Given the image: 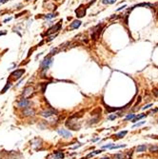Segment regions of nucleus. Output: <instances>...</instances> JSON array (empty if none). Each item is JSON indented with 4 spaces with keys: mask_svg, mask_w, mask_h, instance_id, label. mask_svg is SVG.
Instances as JSON below:
<instances>
[{
    "mask_svg": "<svg viewBox=\"0 0 158 159\" xmlns=\"http://www.w3.org/2000/svg\"><path fill=\"white\" fill-rule=\"evenodd\" d=\"M53 63V59H52V55H48L44 58V60L41 62L40 64V67H41V70H44L47 71L49 69V67L51 66V64Z\"/></svg>",
    "mask_w": 158,
    "mask_h": 159,
    "instance_id": "1",
    "label": "nucleus"
},
{
    "mask_svg": "<svg viewBox=\"0 0 158 159\" xmlns=\"http://www.w3.org/2000/svg\"><path fill=\"white\" fill-rule=\"evenodd\" d=\"M60 28H61V21L60 22H58V23H56L54 26H53L52 28H50L46 33H45L43 36L44 35H49V34H54V33H57L59 30H60Z\"/></svg>",
    "mask_w": 158,
    "mask_h": 159,
    "instance_id": "2",
    "label": "nucleus"
},
{
    "mask_svg": "<svg viewBox=\"0 0 158 159\" xmlns=\"http://www.w3.org/2000/svg\"><path fill=\"white\" fill-rule=\"evenodd\" d=\"M102 29H103V26H102L101 24L97 25V26L93 29V32H92V34H91V38H92L93 40L98 39V37L100 36V34H101Z\"/></svg>",
    "mask_w": 158,
    "mask_h": 159,
    "instance_id": "3",
    "label": "nucleus"
},
{
    "mask_svg": "<svg viewBox=\"0 0 158 159\" xmlns=\"http://www.w3.org/2000/svg\"><path fill=\"white\" fill-rule=\"evenodd\" d=\"M24 73H25V70H24V69H19V70H16V71H12V72L11 73V76L13 77V78H15V79H19Z\"/></svg>",
    "mask_w": 158,
    "mask_h": 159,
    "instance_id": "4",
    "label": "nucleus"
},
{
    "mask_svg": "<svg viewBox=\"0 0 158 159\" xmlns=\"http://www.w3.org/2000/svg\"><path fill=\"white\" fill-rule=\"evenodd\" d=\"M54 114H56V111L53 110V109H47V110H44L43 112L40 113V114L42 116H44V117H51Z\"/></svg>",
    "mask_w": 158,
    "mask_h": 159,
    "instance_id": "5",
    "label": "nucleus"
},
{
    "mask_svg": "<svg viewBox=\"0 0 158 159\" xmlns=\"http://www.w3.org/2000/svg\"><path fill=\"white\" fill-rule=\"evenodd\" d=\"M30 105H31V102H30L28 99H26V98L21 99L17 104L18 108H21V109H26V108H29Z\"/></svg>",
    "mask_w": 158,
    "mask_h": 159,
    "instance_id": "6",
    "label": "nucleus"
},
{
    "mask_svg": "<svg viewBox=\"0 0 158 159\" xmlns=\"http://www.w3.org/2000/svg\"><path fill=\"white\" fill-rule=\"evenodd\" d=\"M57 133H59L62 137H64V138H70V137H71V133L68 130H65V129H58Z\"/></svg>",
    "mask_w": 158,
    "mask_h": 159,
    "instance_id": "7",
    "label": "nucleus"
},
{
    "mask_svg": "<svg viewBox=\"0 0 158 159\" xmlns=\"http://www.w3.org/2000/svg\"><path fill=\"white\" fill-rule=\"evenodd\" d=\"M77 17H83L86 14V8H83V5H81L78 9L75 11Z\"/></svg>",
    "mask_w": 158,
    "mask_h": 159,
    "instance_id": "8",
    "label": "nucleus"
},
{
    "mask_svg": "<svg viewBox=\"0 0 158 159\" xmlns=\"http://www.w3.org/2000/svg\"><path fill=\"white\" fill-rule=\"evenodd\" d=\"M35 112L34 109L32 108H26L24 111H23V114L25 116H32V115H34Z\"/></svg>",
    "mask_w": 158,
    "mask_h": 159,
    "instance_id": "9",
    "label": "nucleus"
},
{
    "mask_svg": "<svg viewBox=\"0 0 158 159\" xmlns=\"http://www.w3.org/2000/svg\"><path fill=\"white\" fill-rule=\"evenodd\" d=\"M52 156H53V159H63L65 155L62 151H54L52 154Z\"/></svg>",
    "mask_w": 158,
    "mask_h": 159,
    "instance_id": "10",
    "label": "nucleus"
},
{
    "mask_svg": "<svg viewBox=\"0 0 158 159\" xmlns=\"http://www.w3.org/2000/svg\"><path fill=\"white\" fill-rule=\"evenodd\" d=\"M80 26H81V21H80V20H74V21L70 24V28L71 30H74V29H78Z\"/></svg>",
    "mask_w": 158,
    "mask_h": 159,
    "instance_id": "11",
    "label": "nucleus"
},
{
    "mask_svg": "<svg viewBox=\"0 0 158 159\" xmlns=\"http://www.w3.org/2000/svg\"><path fill=\"white\" fill-rule=\"evenodd\" d=\"M33 91H34V88H32V87H27V88L24 89L23 95H24V96L30 95V94H32V93H33Z\"/></svg>",
    "mask_w": 158,
    "mask_h": 159,
    "instance_id": "12",
    "label": "nucleus"
},
{
    "mask_svg": "<svg viewBox=\"0 0 158 159\" xmlns=\"http://www.w3.org/2000/svg\"><path fill=\"white\" fill-rule=\"evenodd\" d=\"M102 152V150H95V151H93V152H91V153H90L88 154L86 157H84V158H81V159H88V158H90V157H92L93 155H95V154H98V153H101Z\"/></svg>",
    "mask_w": 158,
    "mask_h": 159,
    "instance_id": "13",
    "label": "nucleus"
},
{
    "mask_svg": "<svg viewBox=\"0 0 158 159\" xmlns=\"http://www.w3.org/2000/svg\"><path fill=\"white\" fill-rule=\"evenodd\" d=\"M147 150V146L146 145H140L136 148V151L137 152H143V151H146Z\"/></svg>",
    "mask_w": 158,
    "mask_h": 159,
    "instance_id": "14",
    "label": "nucleus"
},
{
    "mask_svg": "<svg viewBox=\"0 0 158 159\" xmlns=\"http://www.w3.org/2000/svg\"><path fill=\"white\" fill-rule=\"evenodd\" d=\"M148 114H141L140 115H137V116H135L133 119H132V122L134 123V122H136V121H138V120H140L142 118H144V117H146Z\"/></svg>",
    "mask_w": 158,
    "mask_h": 159,
    "instance_id": "15",
    "label": "nucleus"
},
{
    "mask_svg": "<svg viewBox=\"0 0 158 159\" xmlns=\"http://www.w3.org/2000/svg\"><path fill=\"white\" fill-rule=\"evenodd\" d=\"M136 7H152V5L149 4V3H141V4H137V5L133 6L132 8V10L134 9V8H136Z\"/></svg>",
    "mask_w": 158,
    "mask_h": 159,
    "instance_id": "16",
    "label": "nucleus"
},
{
    "mask_svg": "<svg viewBox=\"0 0 158 159\" xmlns=\"http://www.w3.org/2000/svg\"><path fill=\"white\" fill-rule=\"evenodd\" d=\"M11 81H8V82H7V84H6V86H5V87H4V89L2 90L1 93H5V92H6V91H7L11 88Z\"/></svg>",
    "mask_w": 158,
    "mask_h": 159,
    "instance_id": "17",
    "label": "nucleus"
},
{
    "mask_svg": "<svg viewBox=\"0 0 158 159\" xmlns=\"http://www.w3.org/2000/svg\"><path fill=\"white\" fill-rule=\"evenodd\" d=\"M126 145H112V147L110 148V150H116V149H121V148H125Z\"/></svg>",
    "mask_w": 158,
    "mask_h": 159,
    "instance_id": "18",
    "label": "nucleus"
},
{
    "mask_svg": "<svg viewBox=\"0 0 158 159\" xmlns=\"http://www.w3.org/2000/svg\"><path fill=\"white\" fill-rule=\"evenodd\" d=\"M127 133H128V132H127V131L120 132L119 133H117V134H116V137H117V138H123V137L126 135V134H127Z\"/></svg>",
    "mask_w": 158,
    "mask_h": 159,
    "instance_id": "19",
    "label": "nucleus"
},
{
    "mask_svg": "<svg viewBox=\"0 0 158 159\" xmlns=\"http://www.w3.org/2000/svg\"><path fill=\"white\" fill-rule=\"evenodd\" d=\"M56 16V14L55 13H49V14H46L44 15L45 18H47V19H52V18H54Z\"/></svg>",
    "mask_w": 158,
    "mask_h": 159,
    "instance_id": "20",
    "label": "nucleus"
},
{
    "mask_svg": "<svg viewBox=\"0 0 158 159\" xmlns=\"http://www.w3.org/2000/svg\"><path fill=\"white\" fill-rule=\"evenodd\" d=\"M134 117H135V114H128L126 116L125 120H132Z\"/></svg>",
    "mask_w": 158,
    "mask_h": 159,
    "instance_id": "21",
    "label": "nucleus"
},
{
    "mask_svg": "<svg viewBox=\"0 0 158 159\" xmlns=\"http://www.w3.org/2000/svg\"><path fill=\"white\" fill-rule=\"evenodd\" d=\"M116 2V0H102V3L104 4H113Z\"/></svg>",
    "mask_w": 158,
    "mask_h": 159,
    "instance_id": "22",
    "label": "nucleus"
},
{
    "mask_svg": "<svg viewBox=\"0 0 158 159\" xmlns=\"http://www.w3.org/2000/svg\"><path fill=\"white\" fill-rule=\"evenodd\" d=\"M58 52H59V49H58V48H54V49H53V50L51 51V54H50V55H54V54H56Z\"/></svg>",
    "mask_w": 158,
    "mask_h": 159,
    "instance_id": "23",
    "label": "nucleus"
},
{
    "mask_svg": "<svg viewBox=\"0 0 158 159\" xmlns=\"http://www.w3.org/2000/svg\"><path fill=\"white\" fill-rule=\"evenodd\" d=\"M149 150H150L151 152L158 151V147H157V146H150V147H149Z\"/></svg>",
    "mask_w": 158,
    "mask_h": 159,
    "instance_id": "24",
    "label": "nucleus"
},
{
    "mask_svg": "<svg viewBox=\"0 0 158 159\" xmlns=\"http://www.w3.org/2000/svg\"><path fill=\"white\" fill-rule=\"evenodd\" d=\"M146 123L145 121H141V122H139V123L137 124H134L133 126H132V128H136V127H140V126H142V125H144V124Z\"/></svg>",
    "mask_w": 158,
    "mask_h": 159,
    "instance_id": "25",
    "label": "nucleus"
},
{
    "mask_svg": "<svg viewBox=\"0 0 158 159\" xmlns=\"http://www.w3.org/2000/svg\"><path fill=\"white\" fill-rule=\"evenodd\" d=\"M114 159H124L123 154L119 153V154H116V155H114Z\"/></svg>",
    "mask_w": 158,
    "mask_h": 159,
    "instance_id": "26",
    "label": "nucleus"
},
{
    "mask_svg": "<svg viewBox=\"0 0 158 159\" xmlns=\"http://www.w3.org/2000/svg\"><path fill=\"white\" fill-rule=\"evenodd\" d=\"M132 151H133V150H132L131 151H128V153H127V157H128V159H132Z\"/></svg>",
    "mask_w": 158,
    "mask_h": 159,
    "instance_id": "27",
    "label": "nucleus"
},
{
    "mask_svg": "<svg viewBox=\"0 0 158 159\" xmlns=\"http://www.w3.org/2000/svg\"><path fill=\"white\" fill-rule=\"evenodd\" d=\"M55 36H56V34H53L52 36H50L48 39H47V42H50V41H52V40H53L54 38H55Z\"/></svg>",
    "mask_w": 158,
    "mask_h": 159,
    "instance_id": "28",
    "label": "nucleus"
},
{
    "mask_svg": "<svg viewBox=\"0 0 158 159\" xmlns=\"http://www.w3.org/2000/svg\"><path fill=\"white\" fill-rule=\"evenodd\" d=\"M112 145H113V144H108V145H104V146H102V149H110V148L112 147Z\"/></svg>",
    "mask_w": 158,
    "mask_h": 159,
    "instance_id": "29",
    "label": "nucleus"
},
{
    "mask_svg": "<svg viewBox=\"0 0 158 159\" xmlns=\"http://www.w3.org/2000/svg\"><path fill=\"white\" fill-rule=\"evenodd\" d=\"M152 92H153V94H154L156 97H158V89H153Z\"/></svg>",
    "mask_w": 158,
    "mask_h": 159,
    "instance_id": "30",
    "label": "nucleus"
},
{
    "mask_svg": "<svg viewBox=\"0 0 158 159\" xmlns=\"http://www.w3.org/2000/svg\"><path fill=\"white\" fill-rule=\"evenodd\" d=\"M115 118H116V115L115 114L110 115V116H109V119H110V120H113V119H115Z\"/></svg>",
    "mask_w": 158,
    "mask_h": 159,
    "instance_id": "31",
    "label": "nucleus"
},
{
    "mask_svg": "<svg viewBox=\"0 0 158 159\" xmlns=\"http://www.w3.org/2000/svg\"><path fill=\"white\" fill-rule=\"evenodd\" d=\"M151 106H152V104H149V105H146L145 107H143V110H147V109L150 108Z\"/></svg>",
    "mask_w": 158,
    "mask_h": 159,
    "instance_id": "32",
    "label": "nucleus"
},
{
    "mask_svg": "<svg viewBox=\"0 0 158 159\" xmlns=\"http://www.w3.org/2000/svg\"><path fill=\"white\" fill-rule=\"evenodd\" d=\"M140 102H141V96H138V99H137V102H136L135 106H136V105H138V104H139Z\"/></svg>",
    "mask_w": 158,
    "mask_h": 159,
    "instance_id": "33",
    "label": "nucleus"
},
{
    "mask_svg": "<svg viewBox=\"0 0 158 159\" xmlns=\"http://www.w3.org/2000/svg\"><path fill=\"white\" fill-rule=\"evenodd\" d=\"M126 7H127V6H126V5H124L123 7H120V8H118V9H117V11H121V10H122V9H124V8H126Z\"/></svg>",
    "mask_w": 158,
    "mask_h": 159,
    "instance_id": "34",
    "label": "nucleus"
},
{
    "mask_svg": "<svg viewBox=\"0 0 158 159\" xmlns=\"http://www.w3.org/2000/svg\"><path fill=\"white\" fill-rule=\"evenodd\" d=\"M11 19V17H9V18H7V19H5V20H4V23H6V22H8V21H10Z\"/></svg>",
    "mask_w": 158,
    "mask_h": 159,
    "instance_id": "35",
    "label": "nucleus"
},
{
    "mask_svg": "<svg viewBox=\"0 0 158 159\" xmlns=\"http://www.w3.org/2000/svg\"><path fill=\"white\" fill-rule=\"evenodd\" d=\"M157 112H158V109H155V110H152V111H151L152 114H155V113H157Z\"/></svg>",
    "mask_w": 158,
    "mask_h": 159,
    "instance_id": "36",
    "label": "nucleus"
},
{
    "mask_svg": "<svg viewBox=\"0 0 158 159\" xmlns=\"http://www.w3.org/2000/svg\"><path fill=\"white\" fill-rule=\"evenodd\" d=\"M6 34V32H0V35H4Z\"/></svg>",
    "mask_w": 158,
    "mask_h": 159,
    "instance_id": "37",
    "label": "nucleus"
},
{
    "mask_svg": "<svg viewBox=\"0 0 158 159\" xmlns=\"http://www.w3.org/2000/svg\"><path fill=\"white\" fill-rule=\"evenodd\" d=\"M98 139H99V138H96V139H93V140H92V141H93V142H95V141H97V140H98Z\"/></svg>",
    "mask_w": 158,
    "mask_h": 159,
    "instance_id": "38",
    "label": "nucleus"
},
{
    "mask_svg": "<svg viewBox=\"0 0 158 159\" xmlns=\"http://www.w3.org/2000/svg\"><path fill=\"white\" fill-rule=\"evenodd\" d=\"M100 159H110L109 157H103V158H100Z\"/></svg>",
    "mask_w": 158,
    "mask_h": 159,
    "instance_id": "39",
    "label": "nucleus"
},
{
    "mask_svg": "<svg viewBox=\"0 0 158 159\" xmlns=\"http://www.w3.org/2000/svg\"><path fill=\"white\" fill-rule=\"evenodd\" d=\"M27 1H30V0H27Z\"/></svg>",
    "mask_w": 158,
    "mask_h": 159,
    "instance_id": "40",
    "label": "nucleus"
}]
</instances>
